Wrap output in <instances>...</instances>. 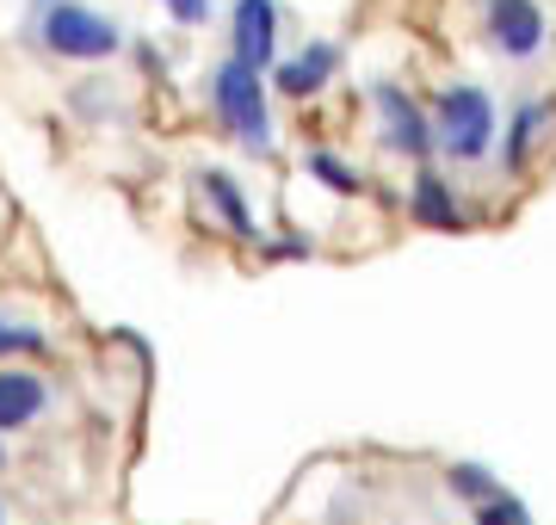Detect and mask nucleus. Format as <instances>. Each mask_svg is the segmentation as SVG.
Instances as JSON below:
<instances>
[{
	"label": "nucleus",
	"mask_w": 556,
	"mask_h": 525,
	"mask_svg": "<svg viewBox=\"0 0 556 525\" xmlns=\"http://www.w3.org/2000/svg\"><path fill=\"white\" fill-rule=\"evenodd\" d=\"M0 464H7V451H0Z\"/></svg>",
	"instance_id": "obj_17"
},
{
	"label": "nucleus",
	"mask_w": 556,
	"mask_h": 525,
	"mask_svg": "<svg viewBox=\"0 0 556 525\" xmlns=\"http://www.w3.org/2000/svg\"><path fill=\"white\" fill-rule=\"evenodd\" d=\"M538 118H544L538 105H526V112H519V124H514V142H507V162H519V155H526V142H532Z\"/></svg>",
	"instance_id": "obj_14"
},
{
	"label": "nucleus",
	"mask_w": 556,
	"mask_h": 525,
	"mask_svg": "<svg viewBox=\"0 0 556 525\" xmlns=\"http://www.w3.org/2000/svg\"><path fill=\"white\" fill-rule=\"evenodd\" d=\"M415 217L427 222V229H457V199L445 192V180H433V174L415 180Z\"/></svg>",
	"instance_id": "obj_9"
},
{
	"label": "nucleus",
	"mask_w": 556,
	"mask_h": 525,
	"mask_svg": "<svg viewBox=\"0 0 556 525\" xmlns=\"http://www.w3.org/2000/svg\"><path fill=\"white\" fill-rule=\"evenodd\" d=\"M217 112H223V124H229L248 149H266V142H273L266 100H260V81H254V68H248V62H229V68L217 75Z\"/></svg>",
	"instance_id": "obj_2"
},
{
	"label": "nucleus",
	"mask_w": 556,
	"mask_h": 525,
	"mask_svg": "<svg viewBox=\"0 0 556 525\" xmlns=\"http://www.w3.org/2000/svg\"><path fill=\"white\" fill-rule=\"evenodd\" d=\"M43 43L56 50V56H112L118 50V31L112 20L100 13H87V7H50V20H43Z\"/></svg>",
	"instance_id": "obj_3"
},
{
	"label": "nucleus",
	"mask_w": 556,
	"mask_h": 525,
	"mask_svg": "<svg viewBox=\"0 0 556 525\" xmlns=\"http://www.w3.org/2000/svg\"><path fill=\"white\" fill-rule=\"evenodd\" d=\"M204 192H211V199L223 204V217L236 222V235H254V217H248V204L236 199V185L223 180V174H211V180H204Z\"/></svg>",
	"instance_id": "obj_11"
},
{
	"label": "nucleus",
	"mask_w": 556,
	"mask_h": 525,
	"mask_svg": "<svg viewBox=\"0 0 556 525\" xmlns=\"http://www.w3.org/2000/svg\"><path fill=\"white\" fill-rule=\"evenodd\" d=\"M489 38L507 50V56H532L544 43V13L532 0H489Z\"/></svg>",
	"instance_id": "obj_4"
},
{
	"label": "nucleus",
	"mask_w": 556,
	"mask_h": 525,
	"mask_svg": "<svg viewBox=\"0 0 556 525\" xmlns=\"http://www.w3.org/2000/svg\"><path fill=\"white\" fill-rule=\"evenodd\" d=\"M7 346H38V334H31V328H0V353H7Z\"/></svg>",
	"instance_id": "obj_16"
},
{
	"label": "nucleus",
	"mask_w": 556,
	"mask_h": 525,
	"mask_svg": "<svg viewBox=\"0 0 556 525\" xmlns=\"http://www.w3.org/2000/svg\"><path fill=\"white\" fill-rule=\"evenodd\" d=\"M477 525H532V513H526L514 495H495V501L477 507Z\"/></svg>",
	"instance_id": "obj_12"
},
{
	"label": "nucleus",
	"mask_w": 556,
	"mask_h": 525,
	"mask_svg": "<svg viewBox=\"0 0 556 525\" xmlns=\"http://www.w3.org/2000/svg\"><path fill=\"white\" fill-rule=\"evenodd\" d=\"M167 13H174L179 25H192V20H204V0H161Z\"/></svg>",
	"instance_id": "obj_15"
},
{
	"label": "nucleus",
	"mask_w": 556,
	"mask_h": 525,
	"mask_svg": "<svg viewBox=\"0 0 556 525\" xmlns=\"http://www.w3.org/2000/svg\"><path fill=\"white\" fill-rule=\"evenodd\" d=\"M489 137H495V105L482 100V87H445L433 112V142L457 162H477L489 155Z\"/></svg>",
	"instance_id": "obj_1"
},
{
	"label": "nucleus",
	"mask_w": 556,
	"mask_h": 525,
	"mask_svg": "<svg viewBox=\"0 0 556 525\" xmlns=\"http://www.w3.org/2000/svg\"><path fill=\"white\" fill-rule=\"evenodd\" d=\"M309 174H316V180H328L334 192H358V174L346 162H334V155H309Z\"/></svg>",
	"instance_id": "obj_13"
},
{
	"label": "nucleus",
	"mask_w": 556,
	"mask_h": 525,
	"mask_svg": "<svg viewBox=\"0 0 556 525\" xmlns=\"http://www.w3.org/2000/svg\"><path fill=\"white\" fill-rule=\"evenodd\" d=\"M236 62H273V0H236Z\"/></svg>",
	"instance_id": "obj_5"
},
{
	"label": "nucleus",
	"mask_w": 556,
	"mask_h": 525,
	"mask_svg": "<svg viewBox=\"0 0 556 525\" xmlns=\"http://www.w3.org/2000/svg\"><path fill=\"white\" fill-rule=\"evenodd\" d=\"M378 105H383V118H390V142H402V149H408V155H420V149H427V124H420V112L415 105H408V93H402V87H378Z\"/></svg>",
	"instance_id": "obj_8"
},
{
	"label": "nucleus",
	"mask_w": 556,
	"mask_h": 525,
	"mask_svg": "<svg viewBox=\"0 0 556 525\" xmlns=\"http://www.w3.org/2000/svg\"><path fill=\"white\" fill-rule=\"evenodd\" d=\"M452 488H457V495H470L477 507L501 495V483H495V476H489L482 464H452Z\"/></svg>",
	"instance_id": "obj_10"
},
{
	"label": "nucleus",
	"mask_w": 556,
	"mask_h": 525,
	"mask_svg": "<svg viewBox=\"0 0 556 525\" xmlns=\"http://www.w3.org/2000/svg\"><path fill=\"white\" fill-rule=\"evenodd\" d=\"M334 62H340V56H334V43H309L303 56H291L285 68H278V87H285L291 100H309V93H316V87L334 75Z\"/></svg>",
	"instance_id": "obj_7"
},
{
	"label": "nucleus",
	"mask_w": 556,
	"mask_h": 525,
	"mask_svg": "<svg viewBox=\"0 0 556 525\" xmlns=\"http://www.w3.org/2000/svg\"><path fill=\"white\" fill-rule=\"evenodd\" d=\"M43 414V384L31 371H0V433L38 421Z\"/></svg>",
	"instance_id": "obj_6"
}]
</instances>
